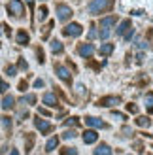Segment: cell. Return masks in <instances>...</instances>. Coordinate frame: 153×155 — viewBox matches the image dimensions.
<instances>
[{
	"label": "cell",
	"instance_id": "obj_32",
	"mask_svg": "<svg viewBox=\"0 0 153 155\" xmlns=\"http://www.w3.org/2000/svg\"><path fill=\"white\" fill-rule=\"evenodd\" d=\"M19 68H21V70H27V68H28V64H27L25 59H19Z\"/></svg>",
	"mask_w": 153,
	"mask_h": 155
},
{
	"label": "cell",
	"instance_id": "obj_11",
	"mask_svg": "<svg viewBox=\"0 0 153 155\" xmlns=\"http://www.w3.org/2000/svg\"><path fill=\"white\" fill-rule=\"evenodd\" d=\"M85 123L89 127H95V129H104L106 127V123L100 121V119H96V117H85Z\"/></svg>",
	"mask_w": 153,
	"mask_h": 155
},
{
	"label": "cell",
	"instance_id": "obj_5",
	"mask_svg": "<svg viewBox=\"0 0 153 155\" xmlns=\"http://www.w3.org/2000/svg\"><path fill=\"white\" fill-rule=\"evenodd\" d=\"M55 74H57L64 83H68V85L72 83V74L68 72V68H66V66H63V64H55Z\"/></svg>",
	"mask_w": 153,
	"mask_h": 155
},
{
	"label": "cell",
	"instance_id": "obj_37",
	"mask_svg": "<svg viewBox=\"0 0 153 155\" xmlns=\"http://www.w3.org/2000/svg\"><path fill=\"white\" fill-rule=\"evenodd\" d=\"M38 63H44V51L38 49Z\"/></svg>",
	"mask_w": 153,
	"mask_h": 155
},
{
	"label": "cell",
	"instance_id": "obj_10",
	"mask_svg": "<svg viewBox=\"0 0 153 155\" xmlns=\"http://www.w3.org/2000/svg\"><path fill=\"white\" fill-rule=\"evenodd\" d=\"M129 27H132V25H131V19L121 21V23H119V27L116 28V34H117V36H123V34L127 32V30H129Z\"/></svg>",
	"mask_w": 153,
	"mask_h": 155
},
{
	"label": "cell",
	"instance_id": "obj_24",
	"mask_svg": "<svg viewBox=\"0 0 153 155\" xmlns=\"http://www.w3.org/2000/svg\"><path fill=\"white\" fill-rule=\"evenodd\" d=\"M38 17H40V21H44L45 17H47V8H45V6L40 8V13H38Z\"/></svg>",
	"mask_w": 153,
	"mask_h": 155
},
{
	"label": "cell",
	"instance_id": "obj_16",
	"mask_svg": "<svg viewBox=\"0 0 153 155\" xmlns=\"http://www.w3.org/2000/svg\"><path fill=\"white\" fill-rule=\"evenodd\" d=\"M113 25H116V15L100 19V27H102V28H110V27H113Z\"/></svg>",
	"mask_w": 153,
	"mask_h": 155
},
{
	"label": "cell",
	"instance_id": "obj_33",
	"mask_svg": "<svg viewBox=\"0 0 153 155\" xmlns=\"http://www.w3.org/2000/svg\"><path fill=\"white\" fill-rule=\"evenodd\" d=\"M76 123H78V117H70L68 121H64V125H66V127H70V125H76Z\"/></svg>",
	"mask_w": 153,
	"mask_h": 155
},
{
	"label": "cell",
	"instance_id": "obj_31",
	"mask_svg": "<svg viewBox=\"0 0 153 155\" xmlns=\"http://www.w3.org/2000/svg\"><path fill=\"white\" fill-rule=\"evenodd\" d=\"M132 34H134V30H132V27H129V30H127V34H125V40L129 42L132 38Z\"/></svg>",
	"mask_w": 153,
	"mask_h": 155
},
{
	"label": "cell",
	"instance_id": "obj_25",
	"mask_svg": "<svg viewBox=\"0 0 153 155\" xmlns=\"http://www.w3.org/2000/svg\"><path fill=\"white\" fill-rule=\"evenodd\" d=\"M23 102L34 104V102H36V97H34V95H25V97H23Z\"/></svg>",
	"mask_w": 153,
	"mask_h": 155
},
{
	"label": "cell",
	"instance_id": "obj_45",
	"mask_svg": "<svg viewBox=\"0 0 153 155\" xmlns=\"http://www.w3.org/2000/svg\"><path fill=\"white\" fill-rule=\"evenodd\" d=\"M127 155H131V153H127Z\"/></svg>",
	"mask_w": 153,
	"mask_h": 155
},
{
	"label": "cell",
	"instance_id": "obj_44",
	"mask_svg": "<svg viewBox=\"0 0 153 155\" xmlns=\"http://www.w3.org/2000/svg\"><path fill=\"white\" fill-rule=\"evenodd\" d=\"M0 34H2V30H0Z\"/></svg>",
	"mask_w": 153,
	"mask_h": 155
},
{
	"label": "cell",
	"instance_id": "obj_28",
	"mask_svg": "<svg viewBox=\"0 0 153 155\" xmlns=\"http://www.w3.org/2000/svg\"><path fill=\"white\" fill-rule=\"evenodd\" d=\"M98 36H100V40H106V38L110 36V28H102V30H100V34H98Z\"/></svg>",
	"mask_w": 153,
	"mask_h": 155
},
{
	"label": "cell",
	"instance_id": "obj_19",
	"mask_svg": "<svg viewBox=\"0 0 153 155\" xmlns=\"http://www.w3.org/2000/svg\"><path fill=\"white\" fill-rule=\"evenodd\" d=\"M49 48H51V51L53 53H63V44H60L59 40H51V44H49Z\"/></svg>",
	"mask_w": 153,
	"mask_h": 155
},
{
	"label": "cell",
	"instance_id": "obj_23",
	"mask_svg": "<svg viewBox=\"0 0 153 155\" xmlns=\"http://www.w3.org/2000/svg\"><path fill=\"white\" fill-rule=\"evenodd\" d=\"M60 155H78V150L76 148H63L60 150Z\"/></svg>",
	"mask_w": 153,
	"mask_h": 155
},
{
	"label": "cell",
	"instance_id": "obj_38",
	"mask_svg": "<svg viewBox=\"0 0 153 155\" xmlns=\"http://www.w3.org/2000/svg\"><path fill=\"white\" fill-rule=\"evenodd\" d=\"M27 89V81H19V91H25Z\"/></svg>",
	"mask_w": 153,
	"mask_h": 155
},
{
	"label": "cell",
	"instance_id": "obj_2",
	"mask_svg": "<svg viewBox=\"0 0 153 155\" xmlns=\"http://www.w3.org/2000/svg\"><path fill=\"white\" fill-rule=\"evenodd\" d=\"M8 13L13 15V17H21L25 13V6H23L21 0H10L8 2Z\"/></svg>",
	"mask_w": 153,
	"mask_h": 155
},
{
	"label": "cell",
	"instance_id": "obj_22",
	"mask_svg": "<svg viewBox=\"0 0 153 155\" xmlns=\"http://www.w3.org/2000/svg\"><path fill=\"white\" fill-rule=\"evenodd\" d=\"M0 121H2V127H4L6 130H10V129H11V119H10V117L2 115V117H0Z\"/></svg>",
	"mask_w": 153,
	"mask_h": 155
},
{
	"label": "cell",
	"instance_id": "obj_9",
	"mask_svg": "<svg viewBox=\"0 0 153 155\" xmlns=\"http://www.w3.org/2000/svg\"><path fill=\"white\" fill-rule=\"evenodd\" d=\"M117 102H119V98H117V97H104V98L98 100V106H102V108H110V106L117 104Z\"/></svg>",
	"mask_w": 153,
	"mask_h": 155
},
{
	"label": "cell",
	"instance_id": "obj_12",
	"mask_svg": "<svg viewBox=\"0 0 153 155\" xmlns=\"http://www.w3.org/2000/svg\"><path fill=\"white\" fill-rule=\"evenodd\" d=\"M96 138H98V134L95 130H85V133H83V142L85 144H95Z\"/></svg>",
	"mask_w": 153,
	"mask_h": 155
},
{
	"label": "cell",
	"instance_id": "obj_6",
	"mask_svg": "<svg viewBox=\"0 0 153 155\" xmlns=\"http://www.w3.org/2000/svg\"><path fill=\"white\" fill-rule=\"evenodd\" d=\"M34 125H36V129L40 130V133H44V134H47V133H51V130H53V125H51V123L44 121V119H40V117H34Z\"/></svg>",
	"mask_w": 153,
	"mask_h": 155
},
{
	"label": "cell",
	"instance_id": "obj_7",
	"mask_svg": "<svg viewBox=\"0 0 153 155\" xmlns=\"http://www.w3.org/2000/svg\"><path fill=\"white\" fill-rule=\"evenodd\" d=\"M78 53H80V57H85V59H89V57L95 53L93 44H81L80 48H78Z\"/></svg>",
	"mask_w": 153,
	"mask_h": 155
},
{
	"label": "cell",
	"instance_id": "obj_1",
	"mask_svg": "<svg viewBox=\"0 0 153 155\" xmlns=\"http://www.w3.org/2000/svg\"><path fill=\"white\" fill-rule=\"evenodd\" d=\"M110 8H112V0H93L87 10H89L91 15H98L106 10H110Z\"/></svg>",
	"mask_w": 153,
	"mask_h": 155
},
{
	"label": "cell",
	"instance_id": "obj_4",
	"mask_svg": "<svg viewBox=\"0 0 153 155\" xmlns=\"http://www.w3.org/2000/svg\"><path fill=\"white\" fill-rule=\"evenodd\" d=\"M57 17H59V21H68L72 17V8L70 6H66V4H57Z\"/></svg>",
	"mask_w": 153,
	"mask_h": 155
},
{
	"label": "cell",
	"instance_id": "obj_42",
	"mask_svg": "<svg viewBox=\"0 0 153 155\" xmlns=\"http://www.w3.org/2000/svg\"><path fill=\"white\" fill-rule=\"evenodd\" d=\"M10 155H19V151H17V150H13V151H11Z\"/></svg>",
	"mask_w": 153,
	"mask_h": 155
},
{
	"label": "cell",
	"instance_id": "obj_21",
	"mask_svg": "<svg viewBox=\"0 0 153 155\" xmlns=\"http://www.w3.org/2000/svg\"><path fill=\"white\" fill-rule=\"evenodd\" d=\"M146 106H148V112L153 114V93H148L146 95Z\"/></svg>",
	"mask_w": 153,
	"mask_h": 155
},
{
	"label": "cell",
	"instance_id": "obj_13",
	"mask_svg": "<svg viewBox=\"0 0 153 155\" xmlns=\"http://www.w3.org/2000/svg\"><path fill=\"white\" fill-rule=\"evenodd\" d=\"M13 106H15V98L11 95H6L4 100H2V108H4V110H11Z\"/></svg>",
	"mask_w": 153,
	"mask_h": 155
},
{
	"label": "cell",
	"instance_id": "obj_35",
	"mask_svg": "<svg viewBox=\"0 0 153 155\" xmlns=\"http://www.w3.org/2000/svg\"><path fill=\"white\" fill-rule=\"evenodd\" d=\"M34 87H36V89H42V87H44V80H36V81H34Z\"/></svg>",
	"mask_w": 153,
	"mask_h": 155
},
{
	"label": "cell",
	"instance_id": "obj_27",
	"mask_svg": "<svg viewBox=\"0 0 153 155\" xmlns=\"http://www.w3.org/2000/svg\"><path fill=\"white\" fill-rule=\"evenodd\" d=\"M8 89H10V85H8V83L2 80V78H0V93H6Z\"/></svg>",
	"mask_w": 153,
	"mask_h": 155
},
{
	"label": "cell",
	"instance_id": "obj_40",
	"mask_svg": "<svg viewBox=\"0 0 153 155\" xmlns=\"http://www.w3.org/2000/svg\"><path fill=\"white\" fill-rule=\"evenodd\" d=\"M40 114H42V115H49V112L45 110V108H40Z\"/></svg>",
	"mask_w": 153,
	"mask_h": 155
},
{
	"label": "cell",
	"instance_id": "obj_18",
	"mask_svg": "<svg viewBox=\"0 0 153 155\" xmlns=\"http://www.w3.org/2000/svg\"><path fill=\"white\" fill-rule=\"evenodd\" d=\"M57 146H59V138L57 136H53L47 140V144H45V151H53V150H57Z\"/></svg>",
	"mask_w": 153,
	"mask_h": 155
},
{
	"label": "cell",
	"instance_id": "obj_36",
	"mask_svg": "<svg viewBox=\"0 0 153 155\" xmlns=\"http://www.w3.org/2000/svg\"><path fill=\"white\" fill-rule=\"evenodd\" d=\"M112 115H113V117H117V119H125V115H123V114H119V112H116V110L112 112Z\"/></svg>",
	"mask_w": 153,
	"mask_h": 155
},
{
	"label": "cell",
	"instance_id": "obj_17",
	"mask_svg": "<svg viewBox=\"0 0 153 155\" xmlns=\"http://www.w3.org/2000/svg\"><path fill=\"white\" fill-rule=\"evenodd\" d=\"M28 40H30V38H28V34L25 32V30H19V32H17V44L19 45H27Z\"/></svg>",
	"mask_w": 153,
	"mask_h": 155
},
{
	"label": "cell",
	"instance_id": "obj_8",
	"mask_svg": "<svg viewBox=\"0 0 153 155\" xmlns=\"http://www.w3.org/2000/svg\"><path fill=\"white\" fill-rule=\"evenodd\" d=\"M42 102L45 106H49V108H55L57 106V97L53 95V93H45V95L42 97Z\"/></svg>",
	"mask_w": 153,
	"mask_h": 155
},
{
	"label": "cell",
	"instance_id": "obj_14",
	"mask_svg": "<svg viewBox=\"0 0 153 155\" xmlns=\"http://www.w3.org/2000/svg\"><path fill=\"white\" fill-rule=\"evenodd\" d=\"M113 49H116V45H113V44H102V45H100V49H98V53L106 57V55H110Z\"/></svg>",
	"mask_w": 153,
	"mask_h": 155
},
{
	"label": "cell",
	"instance_id": "obj_46",
	"mask_svg": "<svg viewBox=\"0 0 153 155\" xmlns=\"http://www.w3.org/2000/svg\"><path fill=\"white\" fill-rule=\"evenodd\" d=\"M148 155H151V153H148Z\"/></svg>",
	"mask_w": 153,
	"mask_h": 155
},
{
	"label": "cell",
	"instance_id": "obj_39",
	"mask_svg": "<svg viewBox=\"0 0 153 155\" xmlns=\"http://www.w3.org/2000/svg\"><path fill=\"white\" fill-rule=\"evenodd\" d=\"M95 36H96V30H95V27H93V28L89 30V38H95Z\"/></svg>",
	"mask_w": 153,
	"mask_h": 155
},
{
	"label": "cell",
	"instance_id": "obj_15",
	"mask_svg": "<svg viewBox=\"0 0 153 155\" xmlns=\"http://www.w3.org/2000/svg\"><path fill=\"white\" fill-rule=\"evenodd\" d=\"M95 155H112L110 146H108V144H100V146L95 150Z\"/></svg>",
	"mask_w": 153,
	"mask_h": 155
},
{
	"label": "cell",
	"instance_id": "obj_26",
	"mask_svg": "<svg viewBox=\"0 0 153 155\" xmlns=\"http://www.w3.org/2000/svg\"><path fill=\"white\" fill-rule=\"evenodd\" d=\"M64 140H72V138H76V130H66V133L63 134Z\"/></svg>",
	"mask_w": 153,
	"mask_h": 155
},
{
	"label": "cell",
	"instance_id": "obj_43",
	"mask_svg": "<svg viewBox=\"0 0 153 155\" xmlns=\"http://www.w3.org/2000/svg\"><path fill=\"white\" fill-rule=\"evenodd\" d=\"M25 2H28V4H30V6H32V0H25Z\"/></svg>",
	"mask_w": 153,
	"mask_h": 155
},
{
	"label": "cell",
	"instance_id": "obj_34",
	"mask_svg": "<svg viewBox=\"0 0 153 155\" xmlns=\"http://www.w3.org/2000/svg\"><path fill=\"white\" fill-rule=\"evenodd\" d=\"M6 72H8V76H15V72H17V70H15V66H8Z\"/></svg>",
	"mask_w": 153,
	"mask_h": 155
},
{
	"label": "cell",
	"instance_id": "obj_41",
	"mask_svg": "<svg viewBox=\"0 0 153 155\" xmlns=\"http://www.w3.org/2000/svg\"><path fill=\"white\" fill-rule=\"evenodd\" d=\"M138 48L144 49V48H148V44H146V42H140V44H138Z\"/></svg>",
	"mask_w": 153,
	"mask_h": 155
},
{
	"label": "cell",
	"instance_id": "obj_30",
	"mask_svg": "<svg viewBox=\"0 0 153 155\" xmlns=\"http://www.w3.org/2000/svg\"><path fill=\"white\" fill-rule=\"evenodd\" d=\"M30 148H32V134L27 136V150L25 151H30Z\"/></svg>",
	"mask_w": 153,
	"mask_h": 155
},
{
	"label": "cell",
	"instance_id": "obj_29",
	"mask_svg": "<svg viewBox=\"0 0 153 155\" xmlns=\"http://www.w3.org/2000/svg\"><path fill=\"white\" fill-rule=\"evenodd\" d=\"M127 110L131 112V114H138V106H134V104H127Z\"/></svg>",
	"mask_w": 153,
	"mask_h": 155
},
{
	"label": "cell",
	"instance_id": "obj_20",
	"mask_svg": "<svg viewBox=\"0 0 153 155\" xmlns=\"http://www.w3.org/2000/svg\"><path fill=\"white\" fill-rule=\"evenodd\" d=\"M136 125H138V127H146V129H148V127L151 125V119H149V117H144V115H140V117L136 119Z\"/></svg>",
	"mask_w": 153,
	"mask_h": 155
},
{
	"label": "cell",
	"instance_id": "obj_3",
	"mask_svg": "<svg viewBox=\"0 0 153 155\" xmlns=\"http://www.w3.org/2000/svg\"><path fill=\"white\" fill-rule=\"evenodd\" d=\"M83 32V27L80 25V23H70V25H66L63 28V34L64 36H70V38H76V36H80Z\"/></svg>",
	"mask_w": 153,
	"mask_h": 155
}]
</instances>
